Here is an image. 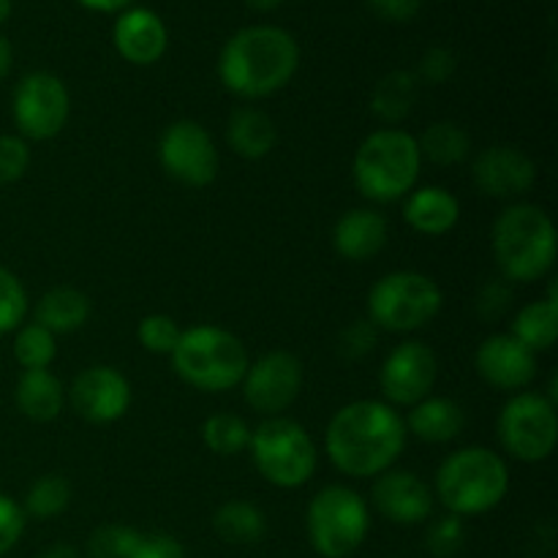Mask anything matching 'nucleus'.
<instances>
[{"mask_svg": "<svg viewBox=\"0 0 558 558\" xmlns=\"http://www.w3.org/2000/svg\"><path fill=\"white\" fill-rule=\"evenodd\" d=\"M54 354H58V343L47 327L22 325L14 336V357L25 371H44L52 365Z\"/></svg>", "mask_w": 558, "mask_h": 558, "instance_id": "obj_32", "label": "nucleus"}, {"mask_svg": "<svg viewBox=\"0 0 558 558\" xmlns=\"http://www.w3.org/2000/svg\"><path fill=\"white\" fill-rule=\"evenodd\" d=\"M423 169L417 136L401 129H379L365 136L352 161V178L371 202H398L414 189Z\"/></svg>", "mask_w": 558, "mask_h": 558, "instance_id": "obj_5", "label": "nucleus"}, {"mask_svg": "<svg viewBox=\"0 0 558 558\" xmlns=\"http://www.w3.org/2000/svg\"><path fill=\"white\" fill-rule=\"evenodd\" d=\"M439 360L423 341H403L387 354L379 371V387L390 407H414L425 401L436 385Z\"/></svg>", "mask_w": 558, "mask_h": 558, "instance_id": "obj_14", "label": "nucleus"}, {"mask_svg": "<svg viewBox=\"0 0 558 558\" xmlns=\"http://www.w3.org/2000/svg\"><path fill=\"white\" fill-rule=\"evenodd\" d=\"M71 98L63 80L47 71L22 76L11 98V114L22 140L47 142L65 129Z\"/></svg>", "mask_w": 558, "mask_h": 558, "instance_id": "obj_11", "label": "nucleus"}, {"mask_svg": "<svg viewBox=\"0 0 558 558\" xmlns=\"http://www.w3.org/2000/svg\"><path fill=\"white\" fill-rule=\"evenodd\" d=\"M227 142L232 153H238L245 161H259L270 156L278 142L276 120L267 112L254 107H240L229 114Z\"/></svg>", "mask_w": 558, "mask_h": 558, "instance_id": "obj_23", "label": "nucleus"}, {"mask_svg": "<svg viewBox=\"0 0 558 558\" xmlns=\"http://www.w3.org/2000/svg\"><path fill=\"white\" fill-rule=\"evenodd\" d=\"M490 238L496 265L507 281H539L554 267L556 227L543 207L510 205L496 218Z\"/></svg>", "mask_w": 558, "mask_h": 558, "instance_id": "obj_3", "label": "nucleus"}, {"mask_svg": "<svg viewBox=\"0 0 558 558\" xmlns=\"http://www.w3.org/2000/svg\"><path fill=\"white\" fill-rule=\"evenodd\" d=\"M174 374L202 392H227L243 381L251 357L238 336L216 325H196L183 330L169 354Z\"/></svg>", "mask_w": 558, "mask_h": 558, "instance_id": "obj_6", "label": "nucleus"}, {"mask_svg": "<svg viewBox=\"0 0 558 558\" xmlns=\"http://www.w3.org/2000/svg\"><path fill=\"white\" fill-rule=\"evenodd\" d=\"M183 330L178 327V322L167 314H150L140 322L136 327V338H140L142 347L153 354H172L178 347Z\"/></svg>", "mask_w": 558, "mask_h": 558, "instance_id": "obj_35", "label": "nucleus"}, {"mask_svg": "<svg viewBox=\"0 0 558 558\" xmlns=\"http://www.w3.org/2000/svg\"><path fill=\"white\" fill-rule=\"evenodd\" d=\"M376 347V325L371 319L352 322L349 327H343L341 338H338V352L347 360H360L365 354H371V349Z\"/></svg>", "mask_w": 558, "mask_h": 558, "instance_id": "obj_38", "label": "nucleus"}, {"mask_svg": "<svg viewBox=\"0 0 558 558\" xmlns=\"http://www.w3.org/2000/svg\"><path fill=\"white\" fill-rule=\"evenodd\" d=\"M305 526L316 554L347 558L368 537L371 512L357 490L347 485H327L311 499Z\"/></svg>", "mask_w": 558, "mask_h": 558, "instance_id": "obj_8", "label": "nucleus"}, {"mask_svg": "<svg viewBox=\"0 0 558 558\" xmlns=\"http://www.w3.org/2000/svg\"><path fill=\"white\" fill-rule=\"evenodd\" d=\"M90 319V298L74 287L49 289L36 303V325L47 327L52 336H69Z\"/></svg>", "mask_w": 558, "mask_h": 558, "instance_id": "obj_25", "label": "nucleus"}, {"mask_svg": "<svg viewBox=\"0 0 558 558\" xmlns=\"http://www.w3.org/2000/svg\"><path fill=\"white\" fill-rule=\"evenodd\" d=\"M510 490V469L505 458L488 447H463L445 458L436 472V496L450 515H483Z\"/></svg>", "mask_w": 558, "mask_h": 558, "instance_id": "obj_4", "label": "nucleus"}, {"mask_svg": "<svg viewBox=\"0 0 558 558\" xmlns=\"http://www.w3.org/2000/svg\"><path fill=\"white\" fill-rule=\"evenodd\" d=\"M14 401L20 412L33 423H49L63 412L65 390L54 374L44 371H22L16 381Z\"/></svg>", "mask_w": 558, "mask_h": 558, "instance_id": "obj_24", "label": "nucleus"}, {"mask_svg": "<svg viewBox=\"0 0 558 558\" xmlns=\"http://www.w3.org/2000/svg\"><path fill=\"white\" fill-rule=\"evenodd\" d=\"M407 423L409 434L417 436L420 441L428 445H447V441L458 439L466 428V412L458 401L441 396H428L425 401L414 403Z\"/></svg>", "mask_w": 558, "mask_h": 558, "instance_id": "obj_22", "label": "nucleus"}, {"mask_svg": "<svg viewBox=\"0 0 558 558\" xmlns=\"http://www.w3.org/2000/svg\"><path fill=\"white\" fill-rule=\"evenodd\" d=\"M472 178L485 196L512 199L532 191L537 167L523 150L510 145H494L480 153L472 163Z\"/></svg>", "mask_w": 558, "mask_h": 558, "instance_id": "obj_17", "label": "nucleus"}, {"mask_svg": "<svg viewBox=\"0 0 558 558\" xmlns=\"http://www.w3.org/2000/svg\"><path fill=\"white\" fill-rule=\"evenodd\" d=\"M202 441H205L207 450L221 458L240 456L243 450H248L251 428L238 414L218 412L202 423Z\"/></svg>", "mask_w": 558, "mask_h": 558, "instance_id": "obj_30", "label": "nucleus"}, {"mask_svg": "<svg viewBox=\"0 0 558 558\" xmlns=\"http://www.w3.org/2000/svg\"><path fill=\"white\" fill-rule=\"evenodd\" d=\"M407 423L385 401H354L332 414L325 450L347 477H379L401 458Z\"/></svg>", "mask_w": 558, "mask_h": 558, "instance_id": "obj_1", "label": "nucleus"}, {"mask_svg": "<svg viewBox=\"0 0 558 558\" xmlns=\"http://www.w3.org/2000/svg\"><path fill=\"white\" fill-rule=\"evenodd\" d=\"M213 529L229 545H256L267 532L265 512L243 499L221 505L213 515Z\"/></svg>", "mask_w": 558, "mask_h": 558, "instance_id": "obj_28", "label": "nucleus"}, {"mask_svg": "<svg viewBox=\"0 0 558 558\" xmlns=\"http://www.w3.org/2000/svg\"><path fill=\"white\" fill-rule=\"evenodd\" d=\"M387 218L371 207H354L343 213L332 227V248L349 262H368L379 256L387 245Z\"/></svg>", "mask_w": 558, "mask_h": 558, "instance_id": "obj_20", "label": "nucleus"}, {"mask_svg": "<svg viewBox=\"0 0 558 558\" xmlns=\"http://www.w3.org/2000/svg\"><path fill=\"white\" fill-rule=\"evenodd\" d=\"M11 63H14V49H11L9 38L0 36V82H3L5 76H9Z\"/></svg>", "mask_w": 558, "mask_h": 558, "instance_id": "obj_44", "label": "nucleus"}, {"mask_svg": "<svg viewBox=\"0 0 558 558\" xmlns=\"http://www.w3.org/2000/svg\"><path fill=\"white\" fill-rule=\"evenodd\" d=\"M403 218L414 232L425 234V238H441L456 229L458 218H461V205L441 185H423L417 191H409Z\"/></svg>", "mask_w": 558, "mask_h": 558, "instance_id": "obj_21", "label": "nucleus"}, {"mask_svg": "<svg viewBox=\"0 0 558 558\" xmlns=\"http://www.w3.org/2000/svg\"><path fill=\"white\" fill-rule=\"evenodd\" d=\"M456 52L447 47H430L428 52L423 54V60H420V76H423L425 82H430V85H441V82L450 80L452 74H456Z\"/></svg>", "mask_w": 558, "mask_h": 558, "instance_id": "obj_40", "label": "nucleus"}, {"mask_svg": "<svg viewBox=\"0 0 558 558\" xmlns=\"http://www.w3.org/2000/svg\"><path fill=\"white\" fill-rule=\"evenodd\" d=\"M11 14V0H0V22L9 20Z\"/></svg>", "mask_w": 558, "mask_h": 558, "instance_id": "obj_48", "label": "nucleus"}, {"mask_svg": "<svg viewBox=\"0 0 558 558\" xmlns=\"http://www.w3.org/2000/svg\"><path fill=\"white\" fill-rule=\"evenodd\" d=\"M245 3L256 11H270L276 9V5H281V0H245Z\"/></svg>", "mask_w": 558, "mask_h": 558, "instance_id": "obj_47", "label": "nucleus"}, {"mask_svg": "<svg viewBox=\"0 0 558 558\" xmlns=\"http://www.w3.org/2000/svg\"><path fill=\"white\" fill-rule=\"evenodd\" d=\"M25 532V510L11 496L0 494V558L20 543Z\"/></svg>", "mask_w": 558, "mask_h": 558, "instance_id": "obj_39", "label": "nucleus"}, {"mask_svg": "<svg viewBox=\"0 0 558 558\" xmlns=\"http://www.w3.org/2000/svg\"><path fill=\"white\" fill-rule=\"evenodd\" d=\"M69 403L87 423H118L131 407V385L112 365H90L71 381Z\"/></svg>", "mask_w": 558, "mask_h": 558, "instance_id": "obj_15", "label": "nucleus"}, {"mask_svg": "<svg viewBox=\"0 0 558 558\" xmlns=\"http://www.w3.org/2000/svg\"><path fill=\"white\" fill-rule=\"evenodd\" d=\"M158 161L163 172L189 189H205L218 178L216 142L196 120H174L158 140Z\"/></svg>", "mask_w": 558, "mask_h": 558, "instance_id": "obj_12", "label": "nucleus"}, {"mask_svg": "<svg viewBox=\"0 0 558 558\" xmlns=\"http://www.w3.org/2000/svg\"><path fill=\"white\" fill-rule=\"evenodd\" d=\"M510 336H515L523 347L537 352H548L556 343L558 336V305L556 294L550 292L545 300H534V303L523 305L512 322Z\"/></svg>", "mask_w": 558, "mask_h": 558, "instance_id": "obj_27", "label": "nucleus"}, {"mask_svg": "<svg viewBox=\"0 0 558 558\" xmlns=\"http://www.w3.org/2000/svg\"><path fill=\"white\" fill-rule=\"evenodd\" d=\"M69 505H71L69 480L60 477V474H44V477H38L36 483L27 488L25 507H22V510H25V515L47 521V518H54L60 515V512H65V507Z\"/></svg>", "mask_w": 558, "mask_h": 558, "instance_id": "obj_31", "label": "nucleus"}, {"mask_svg": "<svg viewBox=\"0 0 558 558\" xmlns=\"http://www.w3.org/2000/svg\"><path fill=\"white\" fill-rule=\"evenodd\" d=\"M463 539H466V529H463L461 518L445 515L428 529V534H425V548L436 558H452L463 548Z\"/></svg>", "mask_w": 558, "mask_h": 558, "instance_id": "obj_36", "label": "nucleus"}, {"mask_svg": "<svg viewBox=\"0 0 558 558\" xmlns=\"http://www.w3.org/2000/svg\"><path fill=\"white\" fill-rule=\"evenodd\" d=\"M441 303L445 298L434 278L414 270H396L371 287L368 316L387 332H414L436 319Z\"/></svg>", "mask_w": 558, "mask_h": 558, "instance_id": "obj_9", "label": "nucleus"}, {"mask_svg": "<svg viewBox=\"0 0 558 558\" xmlns=\"http://www.w3.org/2000/svg\"><path fill=\"white\" fill-rule=\"evenodd\" d=\"M417 90L420 80L412 71H390L385 80H379V85L374 87V96H371V112L381 120V123H401L403 118H409L417 104Z\"/></svg>", "mask_w": 558, "mask_h": 558, "instance_id": "obj_26", "label": "nucleus"}, {"mask_svg": "<svg viewBox=\"0 0 558 558\" xmlns=\"http://www.w3.org/2000/svg\"><path fill=\"white\" fill-rule=\"evenodd\" d=\"M31 167V145L14 134L0 136V185L16 183Z\"/></svg>", "mask_w": 558, "mask_h": 558, "instance_id": "obj_37", "label": "nucleus"}, {"mask_svg": "<svg viewBox=\"0 0 558 558\" xmlns=\"http://www.w3.org/2000/svg\"><path fill=\"white\" fill-rule=\"evenodd\" d=\"M248 450L262 477L276 488H300L314 477L319 463L311 434L289 417H267L256 425Z\"/></svg>", "mask_w": 558, "mask_h": 558, "instance_id": "obj_7", "label": "nucleus"}, {"mask_svg": "<svg viewBox=\"0 0 558 558\" xmlns=\"http://www.w3.org/2000/svg\"><path fill=\"white\" fill-rule=\"evenodd\" d=\"M142 543V534L129 526H101L87 539V554L90 558H134Z\"/></svg>", "mask_w": 558, "mask_h": 558, "instance_id": "obj_33", "label": "nucleus"}, {"mask_svg": "<svg viewBox=\"0 0 558 558\" xmlns=\"http://www.w3.org/2000/svg\"><path fill=\"white\" fill-rule=\"evenodd\" d=\"M507 305H510V287L501 281H490L477 298V311L483 319H499Z\"/></svg>", "mask_w": 558, "mask_h": 558, "instance_id": "obj_42", "label": "nucleus"}, {"mask_svg": "<svg viewBox=\"0 0 558 558\" xmlns=\"http://www.w3.org/2000/svg\"><path fill=\"white\" fill-rule=\"evenodd\" d=\"M134 558H185V550L169 534H142Z\"/></svg>", "mask_w": 558, "mask_h": 558, "instance_id": "obj_41", "label": "nucleus"}, {"mask_svg": "<svg viewBox=\"0 0 558 558\" xmlns=\"http://www.w3.org/2000/svg\"><path fill=\"white\" fill-rule=\"evenodd\" d=\"M27 316V292L20 278L0 267V336H9L22 327Z\"/></svg>", "mask_w": 558, "mask_h": 558, "instance_id": "obj_34", "label": "nucleus"}, {"mask_svg": "<svg viewBox=\"0 0 558 558\" xmlns=\"http://www.w3.org/2000/svg\"><path fill=\"white\" fill-rule=\"evenodd\" d=\"M243 398L254 412L281 417L303 390V363L292 352H267L248 365L243 376Z\"/></svg>", "mask_w": 558, "mask_h": 558, "instance_id": "obj_13", "label": "nucleus"}, {"mask_svg": "<svg viewBox=\"0 0 558 558\" xmlns=\"http://www.w3.org/2000/svg\"><path fill=\"white\" fill-rule=\"evenodd\" d=\"M80 3L93 11H118V9H125L131 0H80Z\"/></svg>", "mask_w": 558, "mask_h": 558, "instance_id": "obj_45", "label": "nucleus"}, {"mask_svg": "<svg viewBox=\"0 0 558 558\" xmlns=\"http://www.w3.org/2000/svg\"><path fill=\"white\" fill-rule=\"evenodd\" d=\"M298 65L300 47L283 27L254 25L223 44L218 76L234 96L267 98L289 85Z\"/></svg>", "mask_w": 558, "mask_h": 558, "instance_id": "obj_2", "label": "nucleus"}, {"mask_svg": "<svg viewBox=\"0 0 558 558\" xmlns=\"http://www.w3.org/2000/svg\"><path fill=\"white\" fill-rule=\"evenodd\" d=\"M374 507L398 526H417L434 510V494L414 472H381L371 490Z\"/></svg>", "mask_w": 558, "mask_h": 558, "instance_id": "obj_18", "label": "nucleus"}, {"mask_svg": "<svg viewBox=\"0 0 558 558\" xmlns=\"http://www.w3.org/2000/svg\"><path fill=\"white\" fill-rule=\"evenodd\" d=\"M499 439L515 461H548L558 441L556 403L539 392H515L499 412Z\"/></svg>", "mask_w": 558, "mask_h": 558, "instance_id": "obj_10", "label": "nucleus"}, {"mask_svg": "<svg viewBox=\"0 0 558 558\" xmlns=\"http://www.w3.org/2000/svg\"><path fill=\"white\" fill-rule=\"evenodd\" d=\"M368 5L374 14L381 16V20L409 22L417 16L423 0H368Z\"/></svg>", "mask_w": 558, "mask_h": 558, "instance_id": "obj_43", "label": "nucleus"}, {"mask_svg": "<svg viewBox=\"0 0 558 558\" xmlns=\"http://www.w3.org/2000/svg\"><path fill=\"white\" fill-rule=\"evenodd\" d=\"M474 365L485 385L505 392L523 390L537 379V354L510 332H496L485 338L474 354Z\"/></svg>", "mask_w": 558, "mask_h": 558, "instance_id": "obj_16", "label": "nucleus"}, {"mask_svg": "<svg viewBox=\"0 0 558 558\" xmlns=\"http://www.w3.org/2000/svg\"><path fill=\"white\" fill-rule=\"evenodd\" d=\"M417 147L420 156L428 158L436 167H456V163L466 161L469 153H472V136L458 123L439 120V123H430L423 131V136L417 140Z\"/></svg>", "mask_w": 558, "mask_h": 558, "instance_id": "obj_29", "label": "nucleus"}, {"mask_svg": "<svg viewBox=\"0 0 558 558\" xmlns=\"http://www.w3.org/2000/svg\"><path fill=\"white\" fill-rule=\"evenodd\" d=\"M114 49L134 65H153L163 58L169 44L167 25L150 9H129L114 22Z\"/></svg>", "mask_w": 558, "mask_h": 558, "instance_id": "obj_19", "label": "nucleus"}, {"mask_svg": "<svg viewBox=\"0 0 558 558\" xmlns=\"http://www.w3.org/2000/svg\"><path fill=\"white\" fill-rule=\"evenodd\" d=\"M41 558H76L74 548H69V545H52L49 550H44Z\"/></svg>", "mask_w": 558, "mask_h": 558, "instance_id": "obj_46", "label": "nucleus"}]
</instances>
